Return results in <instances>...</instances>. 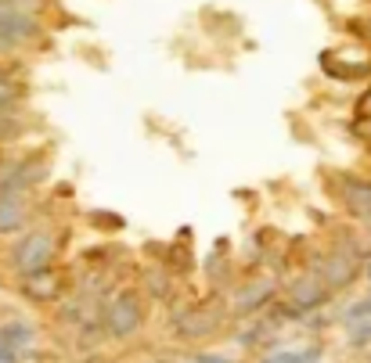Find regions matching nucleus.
<instances>
[{
	"instance_id": "f257e3e1",
	"label": "nucleus",
	"mask_w": 371,
	"mask_h": 363,
	"mask_svg": "<svg viewBox=\"0 0 371 363\" xmlns=\"http://www.w3.org/2000/svg\"><path fill=\"white\" fill-rule=\"evenodd\" d=\"M54 259H58V238L51 230H29L26 238H18L8 252V263H11L18 281L36 273V270L54 266Z\"/></svg>"
},
{
	"instance_id": "f03ea898",
	"label": "nucleus",
	"mask_w": 371,
	"mask_h": 363,
	"mask_svg": "<svg viewBox=\"0 0 371 363\" xmlns=\"http://www.w3.org/2000/svg\"><path fill=\"white\" fill-rule=\"evenodd\" d=\"M101 316H105V334L109 338L127 341V338H134L144 328V302H141L137 291H119L112 302L105 306Z\"/></svg>"
},
{
	"instance_id": "7ed1b4c3",
	"label": "nucleus",
	"mask_w": 371,
	"mask_h": 363,
	"mask_svg": "<svg viewBox=\"0 0 371 363\" xmlns=\"http://www.w3.org/2000/svg\"><path fill=\"white\" fill-rule=\"evenodd\" d=\"M278 298V277L271 273H260V277H249V281H242L231 298H228V306L235 316H256L260 309H267Z\"/></svg>"
},
{
	"instance_id": "20e7f679",
	"label": "nucleus",
	"mask_w": 371,
	"mask_h": 363,
	"mask_svg": "<svg viewBox=\"0 0 371 363\" xmlns=\"http://www.w3.org/2000/svg\"><path fill=\"white\" fill-rule=\"evenodd\" d=\"M317 273H321V281L332 288V291H342L357 281V277L364 273L361 263H357V248L349 252V248H332L324 255V259L317 263Z\"/></svg>"
},
{
	"instance_id": "39448f33",
	"label": "nucleus",
	"mask_w": 371,
	"mask_h": 363,
	"mask_svg": "<svg viewBox=\"0 0 371 363\" xmlns=\"http://www.w3.org/2000/svg\"><path fill=\"white\" fill-rule=\"evenodd\" d=\"M223 316L228 313L220 306H188V309L173 313V324L184 338H213L223 328Z\"/></svg>"
},
{
	"instance_id": "423d86ee",
	"label": "nucleus",
	"mask_w": 371,
	"mask_h": 363,
	"mask_svg": "<svg viewBox=\"0 0 371 363\" xmlns=\"http://www.w3.org/2000/svg\"><path fill=\"white\" fill-rule=\"evenodd\" d=\"M18 284H22V295L29 298V302H36V306H54L58 298L65 295V288H69L65 273L54 270V266H47V270H36V273L22 277Z\"/></svg>"
},
{
	"instance_id": "0eeeda50",
	"label": "nucleus",
	"mask_w": 371,
	"mask_h": 363,
	"mask_svg": "<svg viewBox=\"0 0 371 363\" xmlns=\"http://www.w3.org/2000/svg\"><path fill=\"white\" fill-rule=\"evenodd\" d=\"M33 223L29 191H0V238L18 234Z\"/></svg>"
},
{
	"instance_id": "6e6552de",
	"label": "nucleus",
	"mask_w": 371,
	"mask_h": 363,
	"mask_svg": "<svg viewBox=\"0 0 371 363\" xmlns=\"http://www.w3.org/2000/svg\"><path fill=\"white\" fill-rule=\"evenodd\" d=\"M317 61H321L324 76H332V79H364V76H371V58H368V54L354 58L346 47H339V51H324Z\"/></svg>"
},
{
	"instance_id": "1a4fd4ad",
	"label": "nucleus",
	"mask_w": 371,
	"mask_h": 363,
	"mask_svg": "<svg viewBox=\"0 0 371 363\" xmlns=\"http://www.w3.org/2000/svg\"><path fill=\"white\" fill-rule=\"evenodd\" d=\"M328 295H332V288L321 281V273H303L292 284V306L303 309V313H314L328 302Z\"/></svg>"
},
{
	"instance_id": "9d476101",
	"label": "nucleus",
	"mask_w": 371,
	"mask_h": 363,
	"mask_svg": "<svg viewBox=\"0 0 371 363\" xmlns=\"http://www.w3.org/2000/svg\"><path fill=\"white\" fill-rule=\"evenodd\" d=\"M342 202L346 209L354 212L357 220H364L371 227V180H361V177H342Z\"/></svg>"
},
{
	"instance_id": "9b49d317",
	"label": "nucleus",
	"mask_w": 371,
	"mask_h": 363,
	"mask_svg": "<svg viewBox=\"0 0 371 363\" xmlns=\"http://www.w3.org/2000/svg\"><path fill=\"white\" fill-rule=\"evenodd\" d=\"M0 334H4L18 353H26L29 346H36V338H40L36 324H29V320H18V316H15V320H4V324H0Z\"/></svg>"
},
{
	"instance_id": "f8f14e48",
	"label": "nucleus",
	"mask_w": 371,
	"mask_h": 363,
	"mask_svg": "<svg viewBox=\"0 0 371 363\" xmlns=\"http://www.w3.org/2000/svg\"><path fill=\"white\" fill-rule=\"evenodd\" d=\"M18 97H22V87H15L11 83V76L0 69V112H8V108H15L18 104Z\"/></svg>"
},
{
	"instance_id": "ddd939ff",
	"label": "nucleus",
	"mask_w": 371,
	"mask_h": 363,
	"mask_svg": "<svg viewBox=\"0 0 371 363\" xmlns=\"http://www.w3.org/2000/svg\"><path fill=\"white\" fill-rule=\"evenodd\" d=\"M346 341H349V349H368L371 346V320H357Z\"/></svg>"
},
{
	"instance_id": "4468645a",
	"label": "nucleus",
	"mask_w": 371,
	"mask_h": 363,
	"mask_svg": "<svg viewBox=\"0 0 371 363\" xmlns=\"http://www.w3.org/2000/svg\"><path fill=\"white\" fill-rule=\"evenodd\" d=\"M263 331H267V320H256V324H253L249 331H242V334H235V341H238V349H256V341L263 338Z\"/></svg>"
},
{
	"instance_id": "2eb2a0df",
	"label": "nucleus",
	"mask_w": 371,
	"mask_h": 363,
	"mask_svg": "<svg viewBox=\"0 0 371 363\" xmlns=\"http://www.w3.org/2000/svg\"><path fill=\"white\" fill-rule=\"evenodd\" d=\"M342 320H349V324H357V320H371V298H361V302L346 306V309H342Z\"/></svg>"
},
{
	"instance_id": "dca6fc26",
	"label": "nucleus",
	"mask_w": 371,
	"mask_h": 363,
	"mask_svg": "<svg viewBox=\"0 0 371 363\" xmlns=\"http://www.w3.org/2000/svg\"><path fill=\"white\" fill-rule=\"evenodd\" d=\"M90 223H97V227H112V230L127 227V220H119L116 212H90Z\"/></svg>"
},
{
	"instance_id": "f3484780",
	"label": "nucleus",
	"mask_w": 371,
	"mask_h": 363,
	"mask_svg": "<svg viewBox=\"0 0 371 363\" xmlns=\"http://www.w3.org/2000/svg\"><path fill=\"white\" fill-rule=\"evenodd\" d=\"M18 356H22V353H18V349L11 346V341H8L4 334H0V363H11V360H18Z\"/></svg>"
},
{
	"instance_id": "a211bd4d",
	"label": "nucleus",
	"mask_w": 371,
	"mask_h": 363,
	"mask_svg": "<svg viewBox=\"0 0 371 363\" xmlns=\"http://www.w3.org/2000/svg\"><path fill=\"white\" fill-rule=\"evenodd\" d=\"M361 112H364V115H371V90L361 97Z\"/></svg>"
},
{
	"instance_id": "6ab92c4d",
	"label": "nucleus",
	"mask_w": 371,
	"mask_h": 363,
	"mask_svg": "<svg viewBox=\"0 0 371 363\" xmlns=\"http://www.w3.org/2000/svg\"><path fill=\"white\" fill-rule=\"evenodd\" d=\"M364 277H368V281H371V263H364Z\"/></svg>"
},
{
	"instance_id": "aec40b11",
	"label": "nucleus",
	"mask_w": 371,
	"mask_h": 363,
	"mask_svg": "<svg viewBox=\"0 0 371 363\" xmlns=\"http://www.w3.org/2000/svg\"><path fill=\"white\" fill-rule=\"evenodd\" d=\"M15 4H18V0H15Z\"/></svg>"
}]
</instances>
